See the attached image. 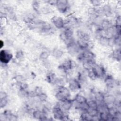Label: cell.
Returning <instances> with one entry per match:
<instances>
[{
  "mask_svg": "<svg viewBox=\"0 0 121 121\" xmlns=\"http://www.w3.org/2000/svg\"><path fill=\"white\" fill-rule=\"evenodd\" d=\"M105 82L107 85L111 86L113 83V79L111 76H107L105 79Z\"/></svg>",
  "mask_w": 121,
  "mask_h": 121,
  "instance_id": "11",
  "label": "cell"
},
{
  "mask_svg": "<svg viewBox=\"0 0 121 121\" xmlns=\"http://www.w3.org/2000/svg\"><path fill=\"white\" fill-rule=\"evenodd\" d=\"M75 101L78 104H81L87 102V100L83 96L81 95H77L75 98Z\"/></svg>",
  "mask_w": 121,
  "mask_h": 121,
  "instance_id": "8",
  "label": "cell"
},
{
  "mask_svg": "<svg viewBox=\"0 0 121 121\" xmlns=\"http://www.w3.org/2000/svg\"><path fill=\"white\" fill-rule=\"evenodd\" d=\"M87 103L89 106V108H92V109H97L98 104H97V103L96 102V101L92 100V101L87 102Z\"/></svg>",
  "mask_w": 121,
  "mask_h": 121,
  "instance_id": "9",
  "label": "cell"
},
{
  "mask_svg": "<svg viewBox=\"0 0 121 121\" xmlns=\"http://www.w3.org/2000/svg\"><path fill=\"white\" fill-rule=\"evenodd\" d=\"M1 48H2L3 46V42L2 41H1Z\"/></svg>",
  "mask_w": 121,
  "mask_h": 121,
  "instance_id": "19",
  "label": "cell"
},
{
  "mask_svg": "<svg viewBox=\"0 0 121 121\" xmlns=\"http://www.w3.org/2000/svg\"><path fill=\"white\" fill-rule=\"evenodd\" d=\"M95 98L99 102H102L104 101V95L100 92H97L96 94Z\"/></svg>",
  "mask_w": 121,
  "mask_h": 121,
  "instance_id": "10",
  "label": "cell"
},
{
  "mask_svg": "<svg viewBox=\"0 0 121 121\" xmlns=\"http://www.w3.org/2000/svg\"><path fill=\"white\" fill-rule=\"evenodd\" d=\"M72 62L71 60L65 61L62 65V68L65 70H69L72 68Z\"/></svg>",
  "mask_w": 121,
  "mask_h": 121,
  "instance_id": "7",
  "label": "cell"
},
{
  "mask_svg": "<svg viewBox=\"0 0 121 121\" xmlns=\"http://www.w3.org/2000/svg\"><path fill=\"white\" fill-rule=\"evenodd\" d=\"M13 55L11 54L5 50H2L0 53V60L4 63H9L12 59Z\"/></svg>",
  "mask_w": 121,
  "mask_h": 121,
  "instance_id": "2",
  "label": "cell"
},
{
  "mask_svg": "<svg viewBox=\"0 0 121 121\" xmlns=\"http://www.w3.org/2000/svg\"><path fill=\"white\" fill-rule=\"evenodd\" d=\"M52 22L56 28L58 29H61L63 27L64 25V23L63 19L61 18L54 17L52 19Z\"/></svg>",
  "mask_w": 121,
  "mask_h": 121,
  "instance_id": "4",
  "label": "cell"
},
{
  "mask_svg": "<svg viewBox=\"0 0 121 121\" xmlns=\"http://www.w3.org/2000/svg\"><path fill=\"white\" fill-rule=\"evenodd\" d=\"M91 2L92 3V4L95 6H98L101 4V2L98 1H91Z\"/></svg>",
  "mask_w": 121,
  "mask_h": 121,
  "instance_id": "16",
  "label": "cell"
},
{
  "mask_svg": "<svg viewBox=\"0 0 121 121\" xmlns=\"http://www.w3.org/2000/svg\"><path fill=\"white\" fill-rule=\"evenodd\" d=\"M121 18L120 17H117L116 20V26H121Z\"/></svg>",
  "mask_w": 121,
  "mask_h": 121,
  "instance_id": "17",
  "label": "cell"
},
{
  "mask_svg": "<svg viewBox=\"0 0 121 121\" xmlns=\"http://www.w3.org/2000/svg\"><path fill=\"white\" fill-rule=\"evenodd\" d=\"M39 99L41 100V101H44L46 99V95L43 93H41L39 95Z\"/></svg>",
  "mask_w": 121,
  "mask_h": 121,
  "instance_id": "15",
  "label": "cell"
},
{
  "mask_svg": "<svg viewBox=\"0 0 121 121\" xmlns=\"http://www.w3.org/2000/svg\"><path fill=\"white\" fill-rule=\"evenodd\" d=\"M70 96V93L69 90L64 87L60 86L59 91L56 95V97L60 101L63 102L67 100Z\"/></svg>",
  "mask_w": 121,
  "mask_h": 121,
  "instance_id": "1",
  "label": "cell"
},
{
  "mask_svg": "<svg viewBox=\"0 0 121 121\" xmlns=\"http://www.w3.org/2000/svg\"><path fill=\"white\" fill-rule=\"evenodd\" d=\"M7 104V100L5 98H2L1 99V107L5 106V105Z\"/></svg>",
  "mask_w": 121,
  "mask_h": 121,
  "instance_id": "13",
  "label": "cell"
},
{
  "mask_svg": "<svg viewBox=\"0 0 121 121\" xmlns=\"http://www.w3.org/2000/svg\"><path fill=\"white\" fill-rule=\"evenodd\" d=\"M56 6L58 10L62 13H64L68 8V2L67 1H56Z\"/></svg>",
  "mask_w": 121,
  "mask_h": 121,
  "instance_id": "3",
  "label": "cell"
},
{
  "mask_svg": "<svg viewBox=\"0 0 121 121\" xmlns=\"http://www.w3.org/2000/svg\"><path fill=\"white\" fill-rule=\"evenodd\" d=\"M63 104L62 105V107L65 110H69L72 105V102L69 100H66L63 102H62Z\"/></svg>",
  "mask_w": 121,
  "mask_h": 121,
  "instance_id": "6",
  "label": "cell"
},
{
  "mask_svg": "<svg viewBox=\"0 0 121 121\" xmlns=\"http://www.w3.org/2000/svg\"><path fill=\"white\" fill-rule=\"evenodd\" d=\"M113 56L115 58H116L117 60L120 61L121 59V51L120 49H117L113 53Z\"/></svg>",
  "mask_w": 121,
  "mask_h": 121,
  "instance_id": "12",
  "label": "cell"
},
{
  "mask_svg": "<svg viewBox=\"0 0 121 121\" xmlns=\"http://www.w3.org/2000/svg\"><path fill=\"white\" fill-rule=\"evenodd\" d=\"M70 88L71 90H76L80 88V84L76 80L72 79L70 82Z\"/></svg>",
  "mask_w": 121,
  "mask_h": 121,
  "instance_id": "5",
  "label": "cell"
},
{
  "mask_svg": "<svg viewBox=\"0 0 121 121\" xmlns=\"http://www.w3.org/2000/svg\"><path fill=\"white\" fill-rule=\"evenodd\" d=\"M48 56V54L46 52H43L40 55V58L42 59H46L47 58Z\"/></svg>",
  "mask_w": 121,
  "mask_h": 121,
  "instance_id": "14",
  "label": "cell"
},
{
  "mask_svg": "<svg viewBox=\"0 0 121 121\" xmlns=\"http://www.w3.org/2000/svg\"><path fill=\"white\" fill-rule=\"evenodd\" d=\"M0 96H1V99L2 98H5L7 96V95L6 94H5V93L4 92H1V95H0Z\"/></svg>",
  "mask_w": 121,
  "mask_h": 121,
  "instance_id": "18",
  "label": "cell"
}]
</instances>
